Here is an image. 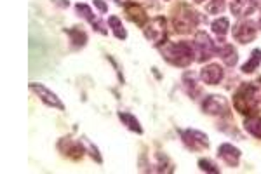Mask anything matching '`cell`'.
<instances>
[{"label":"cell","instance_id":"6da1fadb","mask_svg":"<svg viewBox=\"0 0 261 174\" xmlns=\"http://www.w3.org/2000/svg\"><path fill=\"white\" fill-rule=\"evenodd\" d=\"M233 104L242 115H254L261 106V86L258 82L242 86L235 94Z\"/></svg>","mask_w":261,"mask_h":174},{"label":"cell","instance_id":"7a4b0ae2","mask_svg":"<svg viewBox=\"0 0 261 174\" xmlns=\"http://www.w3.org/2000/svg\"><path fill=\"white\" fill-rule=\"evenodd\" d=\"M164 58L176 66H188L193 61V49L188 42L169 44L164 47Z\"/></svg>","mask_w":261,"mask_h":174},{"label":"cell","instance_id":"3957f363","mask_svg":"<svg viewBox=\"0 0 261 174\" xmlns=\"http://www.w3.org/2000/svg\"><path fill=\"white\" fill-rule=\"evenodd\" d=\"M172 24L178 34H188L197 24V12L192 10V7H188L186 4H179L178 10L172 16Z\"/></svg>","mask_w":261,"mask_h":174},{"label":"cell","instance_id":"277c9868","mask_svg":"<svg viewBox=\"0 0 261 174\" xmlns=\"http://www.w3.org/2000/svg\"><path fill=\"white\" fill-rule=\"evenodd\" d=\"M165 35H167V28H165V20L164 18H155L153 21H150V24L145 26V37L150 42H153L155 46H160L165 40Z\"/></svg>","mask_w":261,"mask_h":174},{"label":"cell","instance_id":"5b68a950","mask_svg":"<svg viewBox=\"0 0 261 174\" xmlns=\"http://www.w3.org/2000/svg\"><path fill=\"white\" fill-rule=\"evenodd\" d=\"M202 110L209 115H226L230 110V104L223 96L211 94V96L205 98L204 103H202Z\"/></svg>","mask_w":261,"mask_h":174},{"label":"cell","instance_id":"8992f818","mask_svg":"<svg viewBox=\"0 0 261 174\" xmlns=\"http://www.w3.org/2000/svg\"><path fill=\"white\" fill-rule=\"evenodd\" d=\"M195 49H197V54L198 61H205L209 60V58L214 56L216 49H214V44L209 38V35L205 34V32H198L195 35Z\"/></svg>","mask_w":261,"mask_h":174},{"label":"cell","instance_id":"52a82bcc","mask_svg":"<svg viewBox=\"0 0 261 174\" xmlns=\"http://www.w3.org/2000/svg\"><path fill=\"white\" fill-rule=\"evenodd\" d=\"M181 138L185 141V144L192 150H204V148L209 146V141H207V136L200 130H195V129H188V130H183L181 132Z\"/></svg>","mask_w":261,"mask_h":174},{"label":"cell","instance_id":"ba28073f","mask_svg":"<svg viewBox=\"0 0 261 174\" xmlns=\"http://www.w3.org/2000/svg\"><path fill=\"white\" fill-rule=\"evenodd\" d=\"M30 89H32L33 92H35L37 96H39L40 100H42L46 104H49V106H53V108H58V110H65V104L60 101V98H58L56 94L53 92V90L47 89L46 86L35 84V82H32V84H30Z\"/></svg>","mask_w":261,"mask_h":174},{"label":"cell","instance_id":"9c48e42d","mask_svg":"<svg viewBox=\"0 0 261 174\" xmlns=\"http://www.w3.org/2000/svg\"><path fill=\"white\" fill-rule=\"evenodd\" d=\"M256 37V28L251 21H240L237 26L233 28V38L240 44H249Z\"/></svg>","mask_w":261,"mask_h":174},{"label":"cell","instance_id":"30bf717a","mask_svg":"<svg viewBox=\"0 0 261 174\" xmlns=\"http://www.w3.org/2000/svg\"><path fill=\"white\" fill-rule=\"evenodd\" d=\"M200 78L209 86H216L221 82L223 78V68L219 64H209V66L202 68L200 72Z\"/></svg>","mask_w":261,"mask_h":174},{"label":"cell","instance_id":"8fae6325","mask_svg":"<svg viewBox=\"0 0 261 174\" xmlns=\"http://www.w3.org/2000/svg\"><path fill=\"white\" fill-rule=\"evenodd\" d=\"M58 146H60V150L63 152L66 157L73 158V160H79V158H82V155H84V146L80 143H77V141L61 140Z\"/></svg>","mask_w":261,"mask_h":174},{"label":"cell","instance_id":"7c38bea8","mask_svg":"<svg viewBox=\"0 0 261 174\" xmlns=\"http://www.w3.org/2000/svg\"><path fill=\"white\" fill-rule=\"evenodd\" d=\"M126 14L132 23H136L138 26H145L146 21H148V16H146L145 9H143L141 6H138V4H127Z\"/></svg>","mask_w":261,"mask_h":174},{"label":"cell","instance_id":"4fadbf2b","mask_svg":"<svg viewBox=\"0 0 261 174\" xmlns=\"http://www.w3.org/2000/svg\"><path fill=\"white\" fill-rule=\"evenodd\" d=\"M218 152H219V157H221L228 166H231V168H235V166L238 164V158H240V150H238V148H235L233 144H228V143L221 144Z\"/></svg>","mask_w":261,"mask_h":174},{"label":"cell","instance_id":"5bb4252c","mask_svg":"<svg viewBox=\"0 0 261 174\" xmlns=\"http://www.w3.org/2000/svg\"><path fill=\"white\" fill-rule=\"evenodd\" d=\"M75 9H77V12H79L82 18H86V20L89 21V23L93 24V26L96 28L98 32H101V34H108V32L105 30V26H103V24L99 23L98 18L93 14V10H91V7H89V6H86V4H77Z\"/></svg>","mask_w":261,"mask_h":174},{"label":"cell","instance_id":"9a60e30c","mask_svg":"<svg viewBox=\"0 0 261 174\" xmlns=\"http://www.w3.org/2000/svg\"><path fill=\"white\" fill-rule=\"evenodd\" d=\"M231 12L235 14V16L242 18V16H247V14H251L252 10L256 9V4L254 0H233L230 6Z\"/></svg>","mask_w":261,"mask_h":174},{"label":"cell","instance_id":"2e32d148","mask_svg":"<svg viewBox=\"0 0 261 174\" xmlns=\"http://www.w3.org/2000/svg\"><path fill=\"white\" fill-rule=\"evenodd\" d=\"M219 56H221V60L225 61L226 66H235V63H237V50L233 49V46H225L221 50H219Z\"/></svg>","mask_w":261,"mask_h":174},{"label":"cell","instance_id":"e0dca14e","mask_svg":"<svg viewBox=\"0 0 261 174\" xmlns=\"http://www.w3.org/2000/svg\"><path fill=\"white\" fill-rule=\"evenodd\" d=\"M119 118H120V120H122L124 124H126L131 130H134V132H138V134H141V132H143L141 126H139L138 118H136L134 115L127 114V112H120V114H119Z\"/></svg>","mask_w":261,"mask_h":174},{"label":"cell","instance_id":"ac0fdd59","mask_svg":"<svg viewBox=\"0 0 261 174\" xmlns=\"http://www.w3.org/2000/svg\"><path fill=\"white\" fill-rule=\"evenodd\" d=\"M244 128L247 132H251L252 136L261 138V117H251L244 122Z\"/></svg>","mask_w":261,"mask_h":174},{"label":"cell","instance_id":"d6986e66","mask_svg":"<svg viewBox=\"0 0 261 174\" xmlns=\"http://www.w3.org/2000/svg\"><path fill=\"white\" fill-rule=\"evenodd\" d=\"M259 61H261V50L254 49L252 50V54H251V60H249L247 63L242 66V72H244V74H251V72H254L256 68H258Z\"/></svg>","mask_w":261,"mask_h":174},{"label":"cell","instance_id":"ffe728a7","mask_svg":"<svg viewBox=\"0 0 261 174\" xmlns=\"http://www.w3.org/2000/svg\"><path fill=\"white\" fill-rule=\"evenodd\" d=\"M108 24L110 26L113 28V34H115V37L117 38H120V40H124V38L127 37V32H126V28L122 26V23H120V20L117 16H112L108 20Z\"/></svg>","mask_w":261,"mask_h":174},{"label":"cell","instance_id":"44dd1931","mask_svg":"<svg viewBox=\"0 0 261 174\" xmlns=\"http://www.w3.org/2000/svg\"><path fill=\"white\" fill-rule=\"evenodd\" d=\"M228 28H230V21L226 20V18H219V20L212 21V32H214L218 37H223V35H226Z\"/></svg>","mask_w":261,"mask_h":174},{"label":"cell","instance_id":"7402d4cb","mask_svg":"<svg viewBox=\"0 0 261 174\" xmlns=\"http://www.w3.org/2000/svg\"><path fill=\"white\" fill-rule=\"evenodd\" d=\"M66 32H68V35L72 37V42L75 44L77 47H84V46H86V42H87L86 32L79 30V28H73V30H66Z\"/></svg>","mask_w":261,"mask_h":174},{"label":"cell","instance_id":"603a6c76","mask_svg":"<svg viewBox=\"0 0 261 174\" xmlns=\"http://www.w3.org/2000/svg\"><path fill=\"white\" fill-rule=\"evenodd\" d=\"M225 9V0H211V2L205 6V10L209 14H219Z\"/></svg>","mask_w":261,"mask_h":174},{"label":"cell","instance_id":"cb8c5ba5","mask_svg":"<svg viewBox=\"0 0 261 174\" xmlns=\"http://www.w3.org/2000/svg\"><path fill=\"white\" fill-rule=\"evenodd\" d=\"M183 80H185V86H186V89H188V94H192V89H193V96L200 92V89L195 86V77H193L192 74H186Z\"/></svg>","mask_w":261,"mask_h":174},{"label":"cell","instance_id":"d4e9b609","mask_svg":"<svg viewBox=\"0 0 261 174\" xmlns=\"http://www.w3.org/2000/svg\"><path fill=\"white\" fill-rule=\"evenodd\" d=\"M198 168H200L202 171H205V172H212V174L219 172V169L216 168L211 160H207V158H200V160H198Z\"/></svg>","mask_w":261,"mask_h":174},{"label":"cell","instance_id":"484cf974","mask_svg":"<svg viewBox=\"0 0 261 174\" xmlns=\"http://www.w3.org/2000/svg\"><path fill=\"white\" fill-rule=\"evenodd\" d=\"M82 143H84V146L89 150V154H91V157L93 158H96V162H101V155H99V152H98V148L96 146H93V143H91L87 138H82Z\"/></svg>","mask_w":261,"mask_h":174},{"label":"cell","instance_id":"4316f807","mask_svg":"<svg viewBox=\"0 0 261 174\" xmlns=\"http://www.w3.org/2000/svg\"><path fill=\"white\" fill-rule=\"evenodd\" d=\"M94 6H96L98 9L101 10V12H106V10H108V6H106L103 0H94Z\"/></svg>","mask_w":261,"mask_h":174},{"label":"cell","instance_id":"83f0119b","mask_svg":"<svg viewBox=\"0 0 261 174\" xmlns=\"http://www.w3.org/2000/svg\"><path fill=\"white\" fill-rule=\"evenodd\" d=\"M117 4H127V0H115Z\"/></svg>","mask_w":261,"mask_h":174},{"label":"cell","instance_id":"f1b7e54d","mask_svg":"<svg viewBox=\"0 0 261 174\" xmlns=\"http://www.w3.org/2000/svg\"><path fill=\"white\" fill-rule=\"evenodd\" d=\"M195 2H197V4H202V2H204V0H195Z\"/></svg>","mask_w":261,"mask_h":174},{"label":"cell","instance_id":"f546056e","mask_svg":"<svg viewBox=\"0 0 261 174\" xmlns=\"http://www.w3.org/2000/svg\"><path fill=\"white\" fill-rule=\"evenodd\" d=\"M259 26H261V18H259Z\"/></svg>","mask_w":261,"mask_h":174}]
</instances>
